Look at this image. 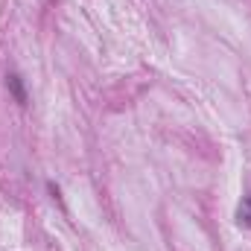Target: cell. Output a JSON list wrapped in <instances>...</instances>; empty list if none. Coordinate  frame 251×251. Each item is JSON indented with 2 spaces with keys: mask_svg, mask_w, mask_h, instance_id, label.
Segmentation results:
<instances>
[{
  "mask_svg": "<svg viewBox=\"0 0 251 251\" xmlns=\"http://www.w3.org/2000/svg\"><path fill=\"white\" fill-rule=\"evenodd\" d=\"M9 88H12V94H15V100L18 102H26V94H24V85H21V76H9Z\"/></svg>",
  "mask_w": 251,
  "mask_h": 251,
  "instance_id": "7a4b0ae2",
  "label": "cell"
},
{
  "mask_svg": "<svg viewBox=\"0 0 251 251\" xmlns=\"http://www.w3.org/2000/svg\"><path fill=\"white\" fill-rule=\"evenodd\" d=\"M237 222L243 228H251V193L240 201V207H237Z\"/></svg>",
  "mask_w": 251,
  "mask_h": 251,
  "instance_id": "6da1fadb",
  "label": "cell"
}]
</instances>
